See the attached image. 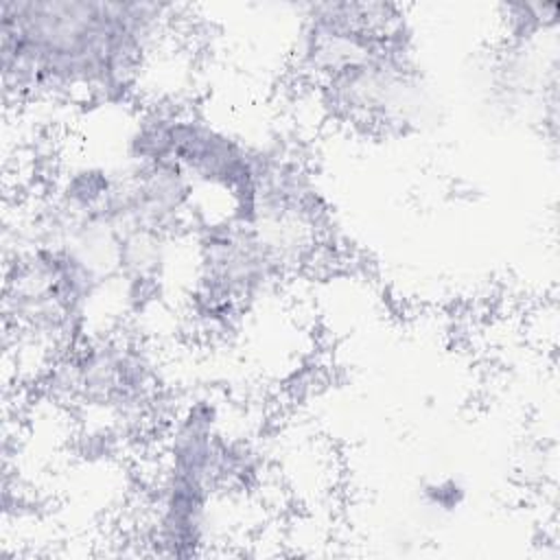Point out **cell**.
Instances as JSON below:
<instances>
[{
	"label": "cell",
	"instance_id": "cell-1",
	"mask_svg": "<svg viewBox=\"0 0 560 560\" xmlns=\"http://www.w3.org/2000/svg\"><path fill=\"white\" fill-rule=\"evenodd\" d=\"M7 94L39 96L88 90L116 103L136 85L144 52L168 7L147 2H2Z\"/></svg>",
	"mask_w": 560,
	"mask_h": 560
},
{
	"label": "cell",
	"instance_id": "cell-2",
	"mask_svg": "<svg viewBox=\"0 0 560 560\" xmlns=\"http://www.w3.org/2000/svg\"><path fill=\"white\" fill-rule=\"evenodd\" d=\"M424 499L435 510H455L464 501V488L455 479H442L424 486Z\"/></svg>",
	"mask_w": 560,
	"mask_h": 560
}]
</instances>
